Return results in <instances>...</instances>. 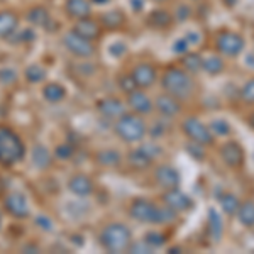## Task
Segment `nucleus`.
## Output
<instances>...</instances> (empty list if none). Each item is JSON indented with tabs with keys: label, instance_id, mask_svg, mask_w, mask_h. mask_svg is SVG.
<instances>
[{
	"label": "nucleus",
	"instance_id": "f8f14e48",
	"mask_svg": "<svg viewBox=\"0 0 254 254\" xmlns=\"http://www.w3.org/2000/svg\"><path fill=\"white\" fill-rule=\"evenodd\" d=\"M24 19L26 22L29 24L31 27L34 29H49L53 22V17H51V12L46 5L43 3H34V5L27 7L26 14H24Z\"/></svg>",
	"mask_w": 254,
	"mask_h": 254
},
{
	"label": "nucleus",
	"instance_id": "a878e982",
	"mask_svg": "<svg viewBox=\"0 0 254 254\" xmlns=\"http://www.w3.org/2000/svg\"><path fill=\"white\" fill-rule=\"evenodd\" d=\"M173 24V14L165 9H156L147 15V26L153 29H168Z\"/></svg>",
	"mask_w": 254,
	"mask_h": 254
},
{
	"label": "nucleus",
	"instance_id": "412c9836",
	"mask_svg": "<svg viewBox=\"0 0 254 254\" xmlns=\"http://www.w3.org/2000/svg\"><path fill=\"white\" fill-rule=\"evenodd\" d=\"M154 109L163 117H176L182 112V104H180V98L170 95V93H163L154 100Z\"/></svg>",
	"mask_w": 254,
	"mask_h": 254
},
{
	"label": "nucleus",
	"instance_id": "72a5a7b5",
	"mask_svg": "<svg viewBox=\"0 0 254 254\" xmlns=\"http://www.w3.org/2000/svg\"><path fill=\"white\" fill-rule=\"evenodd\" d=\"M53 154H55V159H60V161H68V159L73 158L75 154V146L69 144V142H61L53 149Z\"/></svg>",
	"mask_w": 254,
	"mask_h": 254
},
{
	"label": "nucleus",
	"instance_id": "0eeeda50",
	"mask_svg": "<svg viewBox=\"0 0 254 254\" xmlns=\"http://www.w3.org/2000/svg\"><path fill=\"white\" fill-rule=\"evenodd\" d=\"M246 48V41L243 38V34L236 31H220L215 38V49L220 53L222 56L227 58H236Z\"/></svg>",
	"mask_w": 254,
	"mask_h": 254
},
{
	"label": "nucleus",
	"instance_id": "37998d69",
	"mask_svg": "<svg viewBox=\"0 0 254 254\" xmlns=\"http://www.w3.org/2000/svg\"><path fill=\"white\" fill-rule=\"evenodd\" d=\"M110 0H92V3H95V5H107Z\"/></svg>",
	"mask_w": 254,
	"mask_h": 254
},
{
	"label": "nucleus",
	"instance_id": "2f4dec72",
	"mask_svg": "<svg viewBox=\"0 0 254 254\" xmlns=\"http://www.w3.org/2000/svg\"><path fill=\"white\" fill-rule=\"evenodd\" d=\"M220 207H222V210L227 215H236L237 210H239V207H241V202L236 195L224 193L222 196H220Z\"/></svg>",
	"mask_w": 254,
	"mask_h": 254
},
{
	"label": "nucleus",
	"instance_id": "c756f323",
	"mask_svg": "<svg viewBox=\"0 0 254 254\" xmlns=\"http://www.w3.org/2000/svg\"><path fill=\"white\" fill-rule=\"evenodd\" d=\"M236 215L244 227H254V202L241 203V207Z\"/></svg>",
	"mask_w": 254,
	"mask_h": 254
},
{
	"label": "nucleus",
	"instance_id": "4c0bfd02",
	"mask_svg": "<svg viewBox=\"0 0 254 254\" xmlns=\"http://www.w3.org/2000/svg\"><path fill=\"white\" fill-rule=\"evenodd\" d=\"M144 241H146V243L149 244L153 249H156V248H161V246H165V243H166V236H165V234H161V232L151 231V232H147V234L144 236Z\"/></svg>",
	"mask_w": 254,
	"mask_h": 254
},
{
	"label": "nucleus",
	"instance_id": "dca6fc26",
	"mask_svg": "<svg viewBox=\"0 0 254 254\" xmlns=\"http://www.w3.org/2000/svg\"><path fill=\"white\" fill-rule=\"evenodd\" d=\"M97 110L102 117L117 121L119 117L126 114V105H124V102L117 97H105L97 102Z\"/></svg>",
	"mask_w": 254,
	"mask_h": 254
},
{
	"label": "nucleus",
	"instance_id": "a19ab883",
	"mask_svg": "<svg viewBox=\"0 0 254 254\" xmlns=\"http://www.w3.org/2000/svg\"><path fill=\"white\" fill-rule=\"evenodd\" d=\"M129 251L130 253H153V248H151L146 241H142V243H137V244H134V243L130 244Z\"/></svg>",
	"mask_w": 254,
	"mask_h": 254
},
{
	"label": "nucleus",
	"instance_id": "7ed1b4c3",
	"mask_svg": "<svg viewBox=\"0 0 254 254\" xmlns=\"http://www.w3.org/2000/svg\"><path fill=\"white\" fill-rule=\"evenodd\" d=\"M98 243L102 249H105L110 254H119L129 251L132 244V232L122 222H109L102 227L98 234Z\"/></svg>",
	"mask_w": 254,
	"mask_h": 254
},
{
	"label": "nucleus",
	"instance_id": "7c9ffc66",
	"mask_svg": "<svg viewBox=\"0 0 254 254\" xmlns=\"http://www.w3.org/2000/svg\"><path fill=\"white\" fill-rule=\"evenodd\" d=\"M208 232H210V239L215 241V243L222 236V220H220V215L214 208L208 210Z\"/></svg>",
	"mask_w": 254,
	"mask_h": 254
},
{
	"label": "nucleus",
	"instance_id": "39448f33",
	"mask_svg": "<svg viewBox=\"0 0 254 254\" xmlns=\"http://www.w3.org/2000/svg\"><path fill=\"white\" fill-rule=\"evenodd\" d=\"M114 132L124 142H139L147 134V127L139 114L126 112L114 122Z\"/></svg>",
	"mask_w": 254,
	"mask_h": 254
},
{
	"label": "nucleus",
	"instance_id": "c85d7f7f",
	"mask_svg": "<svg viewBox=\"0 0 254 254\" xmlns=\"http://www.w3.org/2000/svg\"><path fill=\"white\" fill-rule=\"evenodd\" d=\"M224 68H225L224 60L217 55L207 56V58H203V61H202V69L203 71H207L208 75H214V76L219 75V73L224 71Z\"/></svg>",
	"mask_w": 254,
	"mask_h": 254
},
{
	"label": "nucleus",
	"instance_id": "9b49d317",
	"mask_svg": "<svg viewBox=\"0 0 254 254\" xmlns=\"http://www.w3.org/2000/svg\"><path fill=\"white\" fill-rule=\"evenodd\" d=\"M22 15L12 7L0 9V41H9L17 34Z\"/></svg>",
	"mask_w": 254,
	"mask_h": 254
},
{
	"label": "nucleus",
	"instance_id": "b1692460",
	"mask_svg": "<svg viewBox=\"0 0 254 254\" xmlns=\"http://www.w3.org/2000/svg\"><path fill=\"white\" fill-rule=\"evenodd\" d=\"M66 87L64 85L58 83V81H48V83L43 85L41 88V95H43L44 100L51 105L61 104V102L66 98Z\"/></svg>",
	"mask_w": 254,
	"mask_h": 254
},
{
	"label": "nucleus",
	"instance_id": "393cba45",
	"mask_svg": "<svg viewBox=\"0 0 254 254\" xmlns=\"http://www.w3.org/2000/svg\"><path fill=\"white\" fill-rule=\"evenodd\" d=\"M53 159H55V154L49 151V147L44 144H36L31 151V163L36 170H48L49 166L53 165Z\"/></svg>",
	"mask_w": 254,
	"mask_h": 254
},
{
	"label": "nucleus",
	"instance_id": "aec40b11",
	"mask_svg": "<svg viewBox=\"0 0 254 254\" xmlns=\"http://www.w3.org/2000/svg\"><path fill=\"white\" fill-rule=\"evenodd\" d=\"M97 19L100 20L104 31H107V32L121 31L122 27L126 26V20H127L126 14L122 10H119V9H110V10L102 12V14L98 15Z\"/></svg>",
	"mask_w": 254,
	"mask_h": 254
},
{
	"label": "nucleus",
	"instance_id": "f704fd0d",
	"mask_svg": "<svg viewBox=\"0 0 254 254\" xmlns=\"http://www.w3.org/2000/svg\"><path fill=\"white\" fill-rule=\"evenodd\" d=\"M117 85H119V88H121L122 92L126 93V95H129V93L136 92V90L139 88L137 83L134 81V78H132V75H130V73H122V75L117 78Z\"/></svg>",
	"mask_w": 254,
	"mask_h": 254
},
{
	"label": "nucleus",
	"instance_id": "c9c22d12",
	"mask_svg": "<svg viewBox=\"0 0 254 254\" xmlns=\"http://www.w3.org/2000/svg\"><path fill=\"white\" fill-rule=\"evenodd\" d=\"M19 80V73L15 71L14 68H0V85H3V87H12V85H15Z\"/></svg>",
	"mask_w": 254,
	"mask_h": 254
},
{
	"label": "nucleus",
	"instance_id": "4be33fe9",
	"mask_svg": "<svg viewBox=\"0 0 254 254\" xmlns=\"http://www.w3.org/2000/svg\"><path fill=\"white\" fill-rule=\"evenodd\" d=\"M154 158L156 156H154L146 146H142V147H137V149L129 151V154H127V163H129V166L132 168V170L141 171L153 165Z\"/></svg>",
	"mask_w": 254,
	"mask_h": 254
},
{
	"label": "nucleus",
	"instance_id": "f257e3e1",
	"mask_svg": "<svg viewBox=\"0 0 254 254\" xmlns=\"http://www.w3.org/2000/svg\"><path fill=\"white\" fill-rule=\"evenodd\" d=\"M130 219L141 224H168L176 219V212L170 207H159L147 198H134L129 205Z\"/></svg>",
	"mask_w": 254,
	"mask_h": 254
},
{
	"label": "nucleus",
	"instance_id": "ea45409f",
	"mask_svg": "<svg viewBox=\"0 0 254 254\" xmlns=\"http://www.w3.org/2000/svg\"><path fill=\"white\" fill-rule=\"evenodd\" d=\"M34 222L38 224V227H39V229H43L44 232H51L53 229H55V222H53V220L49 219L48 215H43V214L38 215V217L34 219Z\"/></svg>",
	"mask_w": 254,
	"mask_h": 254
},
{
	"label": "nucleus",
	"instance_id": "ddd939ff",
	"mask_svg": "<svg viewBox=\"0 0 254 254\" xmlns=\"http://www.w3.org/2000/svg\"><path fill=\"white\" fill-rule=\"evenodd\" d=\"M130 75H132L134 81L137 83L139 88H151L154 83H156L158 80V69L154 68V64L151 63H137L136 66L132 68V71H130Z\"/></svg>",
	"mask_w": 254,
	"mask_h": 254
},
{
	"label": "nucleus",
	"instance_id": "cd10ccee",
	"mask_svg": "<svg viewBox=\"0 0 254 254\" xmlns=\"http://www.w3.org/2000/svg\"><path fill=\"white\" fill-rule=\"evenodd\" d=\"M46 76H48V69L41 63H31L24 69V80L31 85L43 83V81L46 80Z\"/></svg>",
	"mask_w": 254,
	"mask_h": 254
},
{
	"label": "nucleus",
	"instance_id": "a18cd8bd",
	"mask_svg": "<svg viewBox=\"0 0 254 254\" xmlns=\"http://www.w3.org/2000/svg\"><path fill=\"white\" fill-rule=\"evenodd\" d=\"M153 2H156V3H163V2H168V0H153Z\"/></svg>",
	"mask_w": 254,
	"mask_h": 254
},
{
	"label": "nucleus",
	"instance_id": "4468645a",
	"mask_svg": "<svg viewBox=\"0 0 254 254\" xmlns=\"http://www.w3.org/2000/svg\"><path fill=\"white\" fill-rule=\"evenodd\" d=\"M163 203H165L166 207H170L171 210H175L176 214H178V212H188L193 207V200L187 193L180 191L178 187L170 188V190L165 191V195H163Z\"/></svg>",
	"mask_w": 254,
	"mask_h": 254
},
{
	"label": "nucleus",
	"instance_id": "5701e85b",
	"mask_svg": "<svg viewBox=\"0 0 254 254\" xmlns=\"http://www.w3.org/2000/svg\"><path fill=\"white\" fill-rule=\"evenodd\" d=\"M92 0H64V14L71 20H78L92 15Z\"/></svg>",
	"mask_w": 254,
	"mask_h": 254
},
{
	"label": "nucleus",
	"instance_id": "1a4fd4ad",
	"mask_svg": "<svg viewBox=\"0 0 254 254\" xmlns=\"http://www.w3.org/2000/svg\"><path fill=\"white\" fill-rule=\"evenodd\" d=\"M182 129L185 132V136L190 137L191 142H196L200 146H210L212 141H214V134H212L210 127L200 122L196 117L185 119L182 124Z\"/></svg>",
	"mask_w": 254,
	"mask_h": 254
},
{
	"label": "nucleus",
	"instance_id": "bb28decb",
	"mask_svg": "<svg viewBox=\"0 0 254 254\" xmlns=\"http://www.w3.org/2000/svg\"><path fill=\"white\" fill-rule=\"evenodd\" d=\"M95 161L104 168H116L121 165L122 161V154L117 149L107 147V149H100L95 153Z\"/></svg>",
	"mask_w": 254,
	"mask_h": 254
},
{
	"label": "nucleus",
	"instance_id": "f03ea898",
	"mask_svg": "<svg viewBox=\"0 0 254 254\" xmlns=\"http://www.w3.org/2000/svg\"><path fill=\"white\" fill-rule=\"evenodd\" d=\"M26 153L24 139L12 127L0 124V166L14 168L26 158Z\"/></svg>",
	"mask_w": 254,
	"mask_h": 254
},
{
	"label": "nucleus",
	"instance_id": "20e7f679",
	"mask_svg": "<svg viewBox=\"0 0 254 254\" xmlns=\"http://www.w3.org/2000/svg\"><path fill=\"white\" fill-rule=\"evenodd\" d=\"M161 87L166 93L176 98H188L193 93L195 83L185 68H168L161 76Z\"/></svg>",
	"mask_w": 254,
	"mask_h": 254
},
{
	"label": "nucleus",
	"instance_id": "e433bc0d",
	"mask_svg": "<svg viewBox=\"0 0 254 254\" xmlns=\"http://www.w3.org/2000/svg\"><path fill=\"white\" fill-rule=\"evenodd\" d=\"M208 127H210L214 136H227V134L231 132V126H229V122L224 121V119H214Z\"/></svg>",
	"mask_w": 254,
	"mask_h": 254
},
{
	"label": "nucleus",
	"instance_id": "2eb2a0df",
	"mask_svg": "<svg viewBox=\"0 0 254 254\" xmlns=\"http://www.w3.org/2000/svg\"><path fill=\"white\" fill-rule=\"evenodd\" d=\"M66 187H68L69 193H73L75 196H81V198L90 196L93 193V190H95V183H93V180L85 173L71 175L66 182Z\"/></svg>",
	"mask_w": 254,
	"mask_h": 254
},
{
	"label": "nucleus",
	"instance_id": "79ce46f5",
	"mask_svg": "<svg viewBox=\"0 0 254 254\" xmlns=\"http://www.w3.org/2000/svg\"><path fill=\"white\" fill-rule=\"evenodd\" d=\"M20 251L22 253H38L39 246L38 244H24L22 248H20Z\"/></svg>",
	"mask_w": 254,
	"mask_h": 254
},
{
	"label": "nucleus",
	"instance_id": "58836bf2",
	"mask_svg": "<svg viewBox=\"0 0 254 254\" xmlns=\"http://www.w3.org/2000/svg\"><path fill=\"white\" fill-rule=\"evenodd\" d=\"M239 95L246 104H254V78L246 81L243 85V88H241Z\"/></svg>",
	"mask_w": 254,
	"mask_h": 254
},
{
	"label": "nucleus",
	"instance_id": "9d476101",
	"mask_svg": "<svg viewBox=\"0 0 254 254\" xmlns=\"http://www.w3.org/2000/svg\"><path fill=\"white\" fill-rule=\"evenodd\" d=\"M71 31L76 32V34L81 36V38L92 41V43H97L98 39H102V36H104V32H105L100 24V20L97 17H93V15L75 20L71 26Z\"/></svg>",
	"mask_w": 254,
	"mask_h": 254
},
{
	"label": "nucleus",
	"instance_id": "473e14b6",
	"mask_svg": "<svg viewBox=\"0 0 254 254\" xmlns=\"http://www.w3.org/2000/svg\"><path fill=\"white\" fill-rule=\"evenodd\" d=\"M202 61L203 58L196 53H185L183 56V68L188 73H196L198 69H202Z\"/></svg>",
	"mask_w": 254,
	"mask_h": 254
},
{
	"label": "nucleus",
	"instance_id": "6ab92c4d",
	"mask_svg": "<svg viewBox=\"0 0 254 254\" xmlns=\"http://www.w3.org/2000/svg\"><path fill=\"white\" fill-rule=\"evenodd\" d=\"M154 182H156L161 188H165V190L176 188L180 185V173L173 166L161 165L156 168V171H154Z\"/></svg>",
	"mask_w": 254,
	"mask_h": 254
},
{
	"label": "nucleus",
	"instance_id": "423d86ee",
	"mask_svg": "<svg viewBox=\"0 0 254 254\" xmlns=\"http://www.w3.org/2000/svg\"><path fill=\"white\" fill-rule=\"evenodd\" d=\"M61 44L66 49V53H69V55L76 60H88V58H92V56H95V53H97L95 43L81 38V36L73 32L71 29L61 36Z\"/></svg>",
	"mask_w": 254,
	"mask_h": 254
},
{
	"label": "nucleus",
	"instance_id": "6e6552de",
	"mask_svg": "<svg viewBox=\"0 0 254 254\" xmlns=\"http://www.w3.org/2000/svg\"><path fill=\"white\" fill-rule=\"evenodd\" d=\"M2 208L15 220H27L31 217V205L22 191H9L2 198Z\"/></svg>",
	"mask_w": 254,
	"mask_h": 254
},
{
	"label": "nucleus",
	"instance_id": "c03bdc74",
	"mask_svg": "<svg viewBox=\"0 0 254 254\" xmlns=\"http://www.w3.org/2000/svg\"><path fill=\"white\" fill-rule=\"evenodd\" d=\"M3 225V215H2V210H0V229H2Z\"/></svg>",
	"mask_w": 254,
	"mask_h": 254
},
{
	"label": "nucleus",
	"instance_id": "f3484780",
	"mask_svg": "<svg viewBox=\"0 0 254 254\" xmlns=\"http://www.w3.org/2000/svg\"><path fill=\"white\" fill-rule=\"evenodd\" d=\"M220 158L229 168H241L244 163V149L239 142L229 141L220 147Z\"/></svg>",
	"mask_w": 254,
	"mask_h": 254
},
{
	"label": "nucleus",
	"instance_id": "a211bd4d",
	"mask_svg": "<svg viewBox=\"0 0 254 254\" xmlns=\"http://www.w3.org/2000/svg\"><path fill=\"white\" fill-rule=\"evenodd\" d=\"M127 105H129V109L132 112L139 114V116H147L154 109V102L144 92H141V88H137L136 92L127 95Z\"/></svg>",
	"mask_w": 254,
	"mask_h": 254
}]
</instances>
